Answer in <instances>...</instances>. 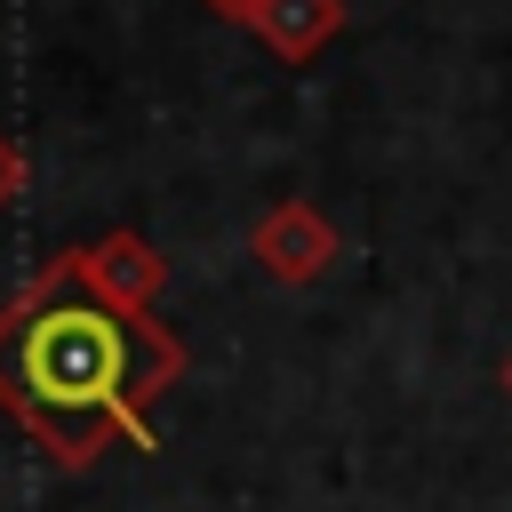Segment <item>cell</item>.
Instances as JSON below:
<instances>
[{"mask_svg":"<svg viewBox=\"0 0 512 512\" xmlns=\"http://www.w3.org/2000/svg\"><path fill=\"white\" fill-rule=\"evenodd\" d=\"M184 376V344L160 320L112 312L80 288L72 248L0 304V416L56 464L88 472L104 448L152 456V400Z\"/></svg>","mask_w":512,"mask_h":512,"instance_id":"cell-1","label":"cell"},{"mask_svg":"<svg viewBox=\"0 0 512 512\" xmlns=\"http://www.w3.org/2000/svg\"><path fill=\"white\" fill-rule=\"evenodd\" d=\"M248 256H256V272H264L272 288H312V280H328V264L344 256V240H336V224H328L320 200H272V208L248 224Z\"/></svg>","mask_w":512,"mask_h":512,"instance_id":"cell-2","label":"cell"},{"mask_svg":"<svg viewBox=\"0 0 512 512\" xmlns=\"http://www.w3.org/2000/svg\"><path fill=\"white\" fill-rule=\"evenodd\" d=\"M72 264H80V288H88L96 304H112V312L152 320V304L168 296V256H160L136 224H112V232L80 240V248H72Z\"/></svg>","mask_w":512,"mask_h":512,"instance_id":"cell-3","label":"cell"},{"mask_svg":"<svg viewBox=\"0 0 512 512\" xmlns=\"http://www.w3.org/2000/svg\"><path fill=\"white\" fill-rule=\"evenodd\" d=\"M248 32H256L280 64H304V56H320V48L344 32V0H264Z\"/></svg>","mask_w":512,"mask_h":512,"instance_id":"cell-4","label":"cell"},{"mask_svg":"<svg viewBox=\"0 0 512 512\" xmlns=\"http://www.w3.org/2000/svg\"><path fill=\"white\" fill-rule=\"evenodd\" d=\"M16 192H24V152H16V136L0 128V208H16Z\"/></svg>","mask_w":512,"mask_h":512,"instance_id":"cell-5","label":"cell"},{"mask_svg":"<svg viewBox=\"0 0 512 512\" xmlns=\"http://www.w3.org/2000/svg\"><path fill=\"white\" fill-rule=\"evenodd\" d=\"M200 8H208V16H224V24H256V8H264V0H200Z\"/></svg>","mask_w":512,"mask_h":512,"instance_id":"cell-6","label":"cell"},{"mask_svg":"<svg viewBox=\"0 0 512 512\" xmlns=\"http://www.w3.org/2000/svg\"><path fill=\"white\" fill-rule=\"evenodd\" d=\"M504 392H512V352H504Z\"/></svg>","mask_w":512,"mask_h":512,"instance_id":"cell-7","label":"cell"}]
</instances>
